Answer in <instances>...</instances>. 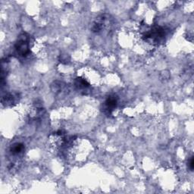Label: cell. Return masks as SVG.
I'll use <instances>...</instances> for the list:
<instances>
[{"mask_svg": "<svg viewBox=\"0 0 194 194\" xmlns=\"http://www.w3.org/2000/svg\"><path fill=\"white\" fill-rule=\"evenodd\" d=\"M15 48L17 53L20 55H25L28 52V42L26 36H23L19 39L15 45Z\"/></svg>", "mask_w": 194, "mask_h": 194, "instance_id": "1", "label": "cell"}, {"mask_svg": "<svg viewBox=\"0 0 194 194\" xmlns=\"http://www.w3.org/2000/svg\"><path fill=\"white\" fill-rule=\"evenodd\" d=\"M117 105V100L114 97H109L106 101H105V108L108 111H111Z\"/></svg>", "mask_w": 194, "mask_h": 194, "instance_id": "2", "label": "cell"}, {"mask_svg": "<svg viewBox=\"0 0 194 194\" xmlns=\"http://www.w3.org/2000/svg\"><path fill=\"white\" fill-rule=\"evenodd\" d=\"M22 150H23V145H21V144L20 143L14 144L12 147H11V152H12V154H14V155L20 153Z\"/></svg>", "mask_w": 194, "mask_h": 194, "instance_id": "3", "label": "cell"}, {"mask_svg": "<svg viewBox=\"0 0 194 194\" xmlns=\"http://www.w3.org/2000/svg\"><path fill=\"white\" fill-rule=\"evenodd\" d=\"M189 167H190L191 170L193 169V159H192V158H191L190 162H189Z\"/></svg>", "mask_w": 194, "mask_h": 194, "instance_id": "4", "label": "cell"}]
</instances>
